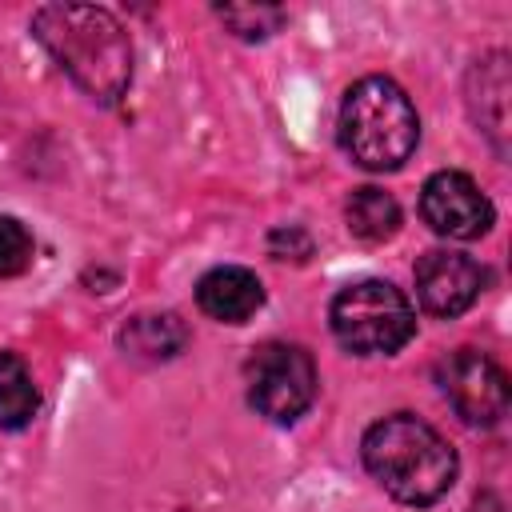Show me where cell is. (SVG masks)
<instances>
[{"label": "cell", "mask_w": 512, "mask_h": 512, "mask_svg": "<svg viewBox=\"0 0 512 512\" xmlns=\"http://www.w3.org/2000/svg\"><path fill=\"white\" fill-rule=\"evenodd\" d=\"M32 36L72 76L80 92L100 104L124 96L132 80V44L120 20L96 4H44L32 12Z\"/></svg>", "instance_id": "6da1fadb"}, {"label": "cell", "mask_w": 512, "mask_h": 512, "mask_svg": "<svg viewBox=\"0 0 512 512\" xmlns=\"http://www.w3.org/2000/svg\"><path fill=\"white\" fill-rule=\"evenodd\" d=\"M360 456H364V468L376 476V484L392 500L412 508L436 504L456 480L452 444L412 412H392L376 420L364 432Z\"/></svg>", "instance_id": "7a4b0ae2"}, {"label": "cell", "mask_w": 512, "mask_h": 512, "mask_svg": "<svg viewBox=\"0 0 512 512\" xmlns=\"http://www.w3.org/2000/svg\"><path fill=\"white\" fill-rule=\"evenodd\" d=\"M420 140V120L408 92L388 76H364L344 92L340 144L368 172L400 168Z\"/></svg>", "instance_id": "3957f363"}, {"label": "cell", "mask_w": 512, "mask_h": 512, "mask_svg": "<svg viewBox=\"0 0 512 512\" xmlns=\"http://www.w3.org/2000/svg\"><path fill=\"white\" fill-rule=\"evenodd\" d=\"M328 320L332 336L356 356H392L416 332V312L408 296L388 280H360L340 288Z\"/></svg>", "instance_id": "277c9868"}, {"label": "cell", "mask_w": 512, "mask_h": 512, "mask_svg": "<svg viewBox=\"0 0 512 512\" xmlns=\"http://www.w3.org/2000/svg\"><path fill=\"white\" fill-rule=\"evenodd\" d=\"M244 380H248V404L272 424L300 420L316 400V364L300 344H284V340L260 344L244 364Z\"/></svg>", "instance_id": "5b68a950"}, {"label": "cell", "mask_w": 512, "mask_h": 512, "mask_svg": "<svg viewBox=\"0 0 512 512\" xmlns=\"http://www.w3.org/2000/svg\"><path fill=\"white\" fill-rule=\"evenodd\" d=\"M440 392L448 396V404L456 408V416L464 424L476 428H492L504 420L508 412V376L504 368L476 352V348H460L440 364Z\"/></svg>", "instance_id": "8992f818"}, {"label": "cell", "mask_w": 512, "mask_h": 512, "mask_svg": "<svg viewBox=\"0 0 512 512\" xmlns=\"http://www.w3.org/2000/svg\"><path fill=\"white\" fill-rule=\"evenodd\" d=\"M420 216L436 236L448 240H476L492 228L496 212L480 184L464 172H432L420 188Z\"/></svg>", "instance_id": "52a82bcc"}, {"label": "cell", "mask_w": 512, "mask_h": 512, "mask_svg": "<svg viewBox=\"0 0 512 512\" xmlns=\"http://www.w3.org/2000/svg\"><path fill=\"white\" fill-rule=\"evenodd\" d=\"M484 268L468 256V252H448V248H432L416 260V296L424 304V312L452 320L460 312H468L476 304V296L484 292Z\"/></svg>", "instance_id": "ba28073f"}, {"label": "cell", "mask_w": 512, "mask_h": 512, "mask_svg": "<svg viewBox=\"0 0 512 512\" xmlns=\"http://www.w3.org/2000/svg\"><path fill=\"white\" fill-rule=\"evenodd\" d=\"M196 304L204 316H212L220 324H244L264 304V284L256 272H248L240 264H224V268H212L200 276Z\"/></svg>", "instance_id": "9c48e42d"}, {"label": "cell", "mask_w": 512, "mask_h": 512, "mask_svg": "<svg viewBox=\"0 0 512 512\" xmlns=\"http://www.w3.org/2000/svg\"><path fill=\"white\" fill-rule=\"evenodd\" d=\"M508 60L504 52H492L484 60H476V68L468 72V108L472 120L480 124V132L492 136L496 152L504 156V136H508Z\"/></svg>", "instance_id": "30bf717a"}, {"label": "cell", "mask_w": 512, "mask_h": 512, "mask_svg": "<svg viewBox=\"0 0 512 512\" xmlns=\"http://www.w3.org/2000/svg\"><path fill=\"white\" fill-rule=\"evenodd\" d=\"M184 344H188V328H184V320L176 312H144V316H132L120 328V348L132 360L160 364V360L180 356Z\"/></svg>", "instance_id": "8fae6325"}, {"label": "cell", "mask_w": 512, "mask_h": 512, "mask_svg": "<svg viewBox=\"0 0 512 512\" xmlns=\"http://www.w3.org/2000/svg\"><path fill=\"white\" fill-rule=\"evenodd\" d=\"M344 220H348V232L352 236H360L368 244H380V240H388V236L400 232V204H396L392 192L364 184V188H356L348 196Z\"/></svg>", "instance_id": "7c38bea8"}, {"label": "cell", "mask_w": 512, "mask_h": 512, "mask_svg": "<svg viewBox=\"0 0 512 512\" xmlns=\"http://www.w3.org/2000/svg\"><path fill=\"white\" fill-rule=\"evenodd\" d=\"M40 412V392L32 384L28 364L16 352H0V428L20 432L36 420Z\"/></svg>", "instance_id": "4fadbf2b"}, {"label": "cell", "mask_w": 512, "mask_h": 512, "mask_svg": "<svg viewBox=\"0 0 512 512\" xmlns=\"http://www.w3.org/2000/svg\"><path fill=\"white\" fill-rule=\"evenodd\" d=\"M216 16L240 40H268L284 24V8H276V4H224V8H216Z\"/></svg>", "instance_id": "5bb4252c"}, {"label": "cell", "mask_w": 512, "mask_h": 512, "mask_svg": "<svg viewBox=\"0 0 512 512\" xmlns=\"http://www.w3.org/2000/svg\"><path fill=\"white\" fill-rule=\"evenodd\" d=\"M32 232L16 216H0V280L20 276L32 264Z\"/></svg>", "instance_id": "9a60e30c"}, {"label": "cell", "mask_w": 512, "mask_h": 512, "mask_svg": "<svg viewBox=\"0 0 512 512\" xmlns=\"http://www.w3.org/2000/svg\"><path fill=\"white\" fill-rule=\"evenodd\" d=\"M268 252H272L276 260H308V256H312V240H308L304 228L284 224V228H276V232L268 236Z\"/></svg>", "instance_id": "2e32d148"}, {"label": "cell", "mask_w": 512, "mask_h": 512, "mask_svg": "<svg viewBox=\"0 0 512 512\" xmlns=\"http://www.w3.org/2000/svg\"><path fill=\"white\" fill-rule=\"evenodd\" d=\"M472 512H504V504H500V496H492V492H480V496L472 500Z\"/></svg>", "instance_id": "e0dca14e"}]
</instances>
